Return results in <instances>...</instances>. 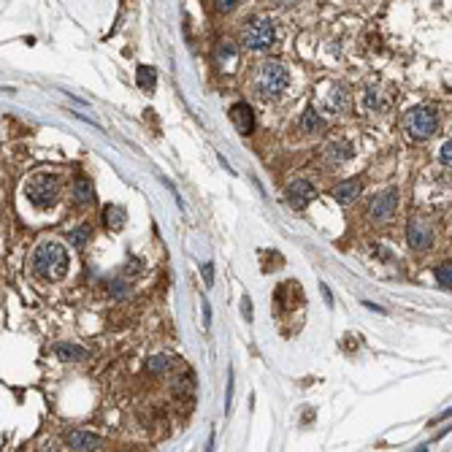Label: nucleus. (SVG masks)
Returning a JSON list of instances; mask_svg holds the SVG:
<instances>
[{
  "instance_id": "9b49d317",
  "label": "nucleus",
  "mask_w": 452,
  "mask_h": 452,
  "mask_svg": "<svg viewBox=\"0 0 452 452\" xmlns=\"http://www.w3.org/2000/svg\"><path fill=\"white\" fill-rule=\"evenodd\" d=\"M347 101H350V95H347V90L341 87V84H330V90H328L325 101H323V106H325V111H330V114H336V111H341L344 106H347Z\"/></svg>"
},
{
  "instance_id": "4468645a",
  "label": "nucleus",
  "mask_w": 452,
  "mask_h": 452,
  "mask_svg": "<svg viewBox=\"0 0 452 452\" xmlns=\"http://www.w3.org/2000/svg\"><path fill=\"white\" fill-rule=\"evenodd\" d=\"M125 209L122 206H106V211H103V225L108 227V230H122L125 227Z\"/></svg>"
},
{
  "instance_id": "bb28decb",
  "label": "nucleus",
  "mask_w": 452,
  "mask_h": 452,
  "mask_svg": "<svg viewBox=\"0 0 452 452\" xmlns=\"http://www.w3.org/2000/svg\"><path fill=\"white\" fill-rule=\"evenodd\" d=\"M271 3H277V6H284V3H287V0H271Z\"/></svg>"
},
{
  "instance_id": "9d476101",
  "label": "nucleus",
  "mask_w": 452,
  "mask_h": 452,
  "mask_svg": "<svg viewBox=\"0 0 452 452\" xmlns=\"http://www.w3.org/2000/svg\"><path fill=\"white\" fill-rule=\"evenodd\" d=\"M65 444H68L71 450H76V452L101 450L103 439H101V436H95V433H87V430H74V433H68Z\"/></svg>"
},
{
  "instance_id": "1a4fd4ad",
  "label": "nucleus",
  "mask_w": 452,
  "mask_h": 452,
  "mask_svg": "<svg viewBox=\"0 0 452 452\" xmlns=\"http://www.w3.org/2000/svg\"><path fill=\"white\" fill-rule=\"evenodd\" d=\"M230 122H233V127L241 136H250L252 130H255V111H252L250 103H236L230 108Z\"/></svg>"
},
{
  "instance_id": "0eeeda50",
  "label": "nucleus",
  "mask_w": 452,
  "mask_h": 452,
  "mask_svg": "<svg viewBox=\"0 0 452 452\" xmlns=\"http://www.w3.org/2000/svg\"><path fill=\"white\" fill-rule=\"evenodd\" d=\"M406 241L414 252H426L433 244V230H430L426 220H412L409 227H406Z\"/></svg>"
},
{
  "instance_id": "ddd939ff",
  "label": "nucleus",
  "mask_w": 452,
  "mask_h": 452,
  "mask_svg": "<svg viewBox=\"0 0 452 452\" xmlns=\"http://www.w3.org/2000/svg\"><path fill=\"white\" fill-rule=\"evenodd\" d=\"M360 195V179H350V181H341L339 187H333V198L339 203H352Z\"/></svg>"
},
{
  "instance_id": "b1692460",
  "label": "nucleus",
  "mask_w": 452,
  "mask_h": 452,
  "mask_svg": "<svg viewBox=\"0 0 452 452\" xmlns=\"http://www.w3.org/2000/svg\"><path fill=\"white\" fill-rule=\"evenodd\" d=\"M241 309H244V317H247V320H252V301H250V296H244V301H241Z\"/></svg>"
},
{
  "instance_id": "5701e85b",
  "label": "nucleus",
  "mask_w": 452,
  "mask_h": 452,
  "mask_svg": "<svg viewBox=\"0 0 452 452\" xmlns=\"http://www.w3.org/2000/svg\"><path fill=\"white\" fill-rule=\"evenodd\" d=\"M239 6V0H217V8L223 11V14H227V11H233Z\"/></svg>"
},
{
  "instance_id": "a211bd4d",
  "label": "nucleus",
  "mask_w": 452,
  "mask_h": 452,
  "mask_svg": "<svg viewBox=\"0 0 452 452\" xmlns=\"http://www.w3.org/2000/svg\"><path fill=\"white\" fill-rule=\"evenodd\" d=\"M74 198L79 203H90L95 195H92V187L87 184V181H76V187H74Z\"/></svg>"
},
{
  "instance_id": "20e7f679",
  "label": "nucleus",
  "mask_w": 452,
  "mask_h": 452,
  "mask_svg": "<svg viewBox=\"0 0 452 452\" xmlns=\"http://www.w3.org/2000/svg\"><path fill=\"white\" fill-rule=\"evenodd\" d=\"M277 41V27L268 17H255L241 30V44L252 51H266Z\"/></svg>"
},
{
  "instance_id": "dca6fc26",
  "label": "nucleus",
  "mask_w": 452,
  "mask_h": 452,
  "mask_svg": "<svg viewBox=\"0 0 452 452\" xmlns=\"http://www.w3.org/2000/svg\"><path fill=\"white\" fill-rule=\"evenodd\" d=\"M136 79H138V84L144 87V90H154V84H157V71L150 68V65H138L136 68Z\"/></svg>"
},
{
  "instance_id": "f8f14e48",
  "label": "nucleus",
  "mask_w": 452,
  "mask_h": 452,
  "mask_svg": "<svg viewBox=\"0 0 452 452\" xmlns=\"http://www.w3.org/2000/svg\"><path fill=\"white\" fill-rule=\"evenodd\" d=\"M352 157V144L347 141H330L325 147V160L330 166H341Z\"/></svg>"
},
{
  "instance_id": "f03ea898",
  "label": "nucleus",
  "mask_w": 452,
  "mask_h": 452,
  "mask_svg": "<svg viewBox=\"0 0 452 452\" xmlns=\"http://www.w3.org/2000/svg\"><path fill=\"white\" fill-rule=\"evenodd\" d=\"M60 190H63V181H60L57 174H35L30 176L25 184L27 201L33 206H38V209H47L51 203H57Z\"/></svg>"
},
{
  "instance_id": "a878e982",
  "label": "nucleus",
  "mask_w": 452,
  "mask_h": 452,
  "mask_svg": "<svg viewBox=\"0 0 452 452\" xmlns=\"http://www.w3.org/2000/svg\"><path fill=\"white\" fill-rule=\"evenodd\" d=\"M320 290H323V296H325V303H328V306H333V296H330V290H328V284H325V282L320 284Z\"/></svg>"
},
{
  "instance_id": "6e6552de",
  "label": "nucleus",
  "mask_w": 452,
  "mask_h": 452,
  "mask_svg": "<svg viewBox=\"0 0 452 452\" xmlns=\"http://www.w3.org/2000/svg\"><path fill=\"white\" fill-rule=\"evenodd\" d=\"M314 195H317V187H314L309 179H296V181H290V187H287V201H290L293 209H303Z\"/></svg>"
},
{
  "instance_id": "f3484780",
  "label": "nucleus",
  "mask_w": 452,
  "mask_h": 452,
  "mask_svg": "<svg viewBox=\"0 0 452 452\" xmlns=\"http://www.w3.org/2000/svg\"><path fill=\"white\" fill-rule=\"evenodd\" d=\"M436 282H439L442 287H450L452 290V260L442 263V266L436 268Z\"/></svg>"
},
{
  "instance_id": "aec40b11",
  "label": "nucleus",
  "mask_w": 452,
  "mask_h": 452,
  "mask_svg": "<svg viewBox=\"0 0 452 452\" xmlns=\"http://www.w3.org/2000/svg\"><path fill=\"white\" fill-rule=\"evenodd\" d=\"M301 127H303V130H309V133H312V130H317V114H314V108H312V106L303 111Z\"/></svg>"
},
{
  "instance_id": "7ed1b4c3",
  "label": "nucleus",
  "mask_w": 452,
  "mask_h": 452,
  "mask_svg": "<svg viewBox=\"0 0 452 452\" xmlns=\"http://www.w3.org/2000/svg\"><path fill=\"white\" fill-rule=\"evenodd\" d=\"M255 84H257V92L263 98H279L287 90V84H290V71L279 60H268V63L260 65Z\"/></svg>"
},
{
  "instance_id": "412c9836",
  "label": "nucleus",
  "mask_w": 452,
  "mask_h": 452,
  "mask_svg": "<svg viewBox=\"0 0 452 452\" xmlns=\"http://www.w3.org/2000/svg\"><path fill=\"white\" fill-rule=\"evenodd\" d=\"M439 160H442V166H447V168H452V138L442 147V152H439Z\"/></svg>"
},
{
  "instance_id": "2eb2a0df",
  "label": "nucleus",
  "mask_w": 452,
  "mask_h": 452,
  "mask_svg": "<svg viewBox=\"0 0 452 452\" xmlns=\"http://www.w3.org/2000/svg\"><path fill=\"white\" fill-rule=\"evenodd\" d=\"M57 357L60 360H87V350L76 347V344H57Z\"/></svg>"
},
{
  "instance_id": "393cba45",
  "label": "nucleus",
  "mask_w": 452,
  "mask_h": 452,
  "mask_svg": "<svg viewBox=\"0 0 452 452\" xmlns=\"http://www.w3.org/2000/svg\"><path fill=\"white\" fill-rule=\"evenodd\" d=\"M211 271H214V268H211V263H206V266H203V279H206V284H211V282H214V274H211Z\"/></svg>"
},
{
  "instance_id": "4be33fe9",
  "label": "nucleus",
  "mask_w": 452,
  "mask_h": 452,
  "mask_svg": "<svg viewBox=\"0 0 452 452\" xmlns=\"http://www.w3.org/2000/svg\"><path fill=\"white\" fill-rule=\"evenodd\" d=\"M150 369H152V371H157V374H163V371L168 369V360H166V357H152Z\"/></svg>"
},
{
  "instance_id": "39448f33",
  "label": "nucleus",
  "mask_w": 452,
  "mask_h": 452,
  "mask_svg": "<svg viewBox=\"0 0 452 452\" xmlns=\"http://www.w3.org/2000/svg\"><path fill=\"white\" fill-rule=\"evenodd\" d=\"M403 127L409 130V136L414 141H426L439 130V117L430 106H414L403 114Z\"/></svg>"
},
{
  "instance_id": "423d86ee",
  "label": "nucleus",
  "mask_w": 452,
  "mask_h": 452,
  "mask_svg": "<svg viewBox=\"0 0 452 452\" xmlns=\"http://www.w3.org/2000/svg\"><path fill=\"white\" fill-rule=\"evenodd\" d=\"M396 206H398V190H396V187H387V190H382V193H377V195L371 198V203H369V214H371V220L382 223V220H387V217L396 211Z\"/></svg>"
},
{
  "instance_id": "f257e3e1",
  "label": "nucleus",
  "mask_w": 452,
  "mask_h": 452,
  "mask_svg": "<svg viewBox=\"0 0 452 452\" xmlns=\"http://www.w3.org/2000/svg\"><path fill=\"white\" fill-rule=\"evenodd\" d=\"M68 266H71V257H68L65 247L57 241H44L33 252V274L38 279L57 282L68 274Z\"/></svg>"
},
{
  "instance_id": "6ab92c4d",
  "label": "nucleus",
  "mask_w": 452,
  "mask_h": 452,
  "mask_svg": "<svg viewBox=\"0 0 452 452\" xmlns=\"http://www.w3.org/2000/svg\"><path fill=\"white\" fill-rule=\"evenodd\" d=\"M87 236H90V227H76V230H71V233H68V239H71V247H84Z\"/></svg>"
}]
</instances>
